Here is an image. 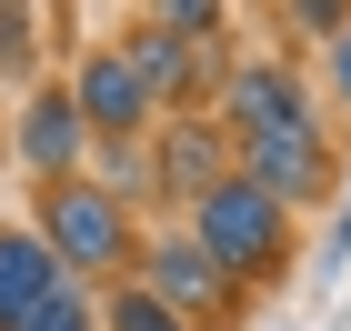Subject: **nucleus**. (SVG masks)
<instances>
[{
  "label": "nucleus",
  "instance_id": "obj_1",
  "mask_svg": "<svg viewBox=\"0 0 351 331\" xmlns=\"http://www.w3.org/2000/svg\"><path fill=\"white\" fill-rule=\"evenodd\" d=\"M191 241L211 251L221 281H271L281 271V251H291V211L251 181H211V191L191 201Z\"/></svg>",
  "mask_w": 351,
  "mask_h": 331
},
{
  "label": "nucleus",
  "instance_id": "obj_2",
  "mask_svg": "<svg viewBox=\"0 0 351 331\" xmlns=\"http://www.w3.org/2000/svg\"><path fill=\"white\" fill-rule=\"evenodd\" d=\"M40 241H51V261H81V271H121L131 261V221H121V201L90 191V181H60L51 211H40Z\"/></svg>",
  "mask_w": 351,
  "mask_h": 331
},
{
  "label": "nucleus",
  "instance_id": "obj_3",
  "mask_svg": "<svg viewBox=\"0 0 351 331\" xmlns=\"http://www.w3.org/2000/svg\"><path fill=\"white\" fill-rule=\"evenodd\" d=\"M241 161H251V191H271L281 211L291 201H311L331 181V161H322V131L301 121V131H271V140H241Z\"/></svg>",
  "mask_w": 351,
  "mask_h": 331
},
{
  "label": "nucleus",
  "instance_id": "obj_4",
  "mask_svg": "<svg viewBox=\"0 0 351 331\" xmlns=\"http://www.w3.org/2000/svg\"><path fill=\"white\" fill-rule=\"evenodd\" d=\"M311 110H301V81L281 71V60H251V71H231V131L241 140H271V131H301Z\"/></svg>",
  "mask_w": 351,
  "mask_h": 331
},
{
  "label": "nucleus",
  "instance_id": "obj_5",
  "mask_svg": "<svg viewBox=\"0 0 351 331\" xmlns=\"http://www.w3.org/2000/svg\"><path fill=\"white\" fill-rule=\"evenodd\" d=\"M60 291V261H51V241L40 231H0V331H21L30 311Z\"/></svg>",
  "mask_w": 351,
  "mask_h": 331
},
{
  "label": "nucleus",
  "instance_id": "obj_6",
  "mask_svg": "<svg viewBox=\"0 0 351 331\" xmlns=\"http://www.w3.org/2000/svg\"><path fill=\"white\" fill-rule=\"evenodd\" d=\"M71 110H81V131H131L141 110H151V90H141L131 51H101V60H90L81 90H71Z\"/></svg>",
  "mask_w": 351,
  "mask_h": 331
},
{
  "label": "nucleus",
  "instance_id": "obj_7",
  "mask_svg": "<svg viewBox=\"0 0 351 331\" xmlns=\"http://www.w3.org/2000/svg\"><path fill=\"white\" fill-rule=\"evenodd\" d=\"M141 271H151V302H161L171 321H181V311H201V302H221V271H211V251L191 241V231H181V241H161Z\"/></svg>",
  "mask_w": 351,
  "mask_h": 331
},
{
  "label": "nucleus",
  "instance_id": "obj_8",
  "mask_svg": "<svg viewBox=\"0 0 351 331\" xmlns=\"http://www.w3.org/2000/svg\"><path fill=\"white\" fill-rule=\"evenodd\" d=\"M81 140H90V131H81V110L60 101V90H40V101L21 110V161H30V171H71Z\"/></svg>",
  "mask_w": 351,
  "mask_h": 331
},
{
  "label": "nucleus",
  "instance_id": "obj_9",
  "mask_svg": "<svg viewBox=\"0 0 351 331\" xmlns=\"http://www.w3.org/2000/svg\"><path fill=\"white\" fill-rule=\"evenodd\" d=\"M161 171H171V191H181V201H201V191H211V121H181Z\"/></svg>",
  "mask_w": 351,
  "mask_h": 331
},
{
  "label": "nucleus",
  "instance_id": "obj_10",
  "mask_svg": "<svg viewBox=\"0 0 351 331\" xmlns=\"http://www.w3.org/2000/svg\"><path fill=\"white\" fill-rule=\"evenodd\" d=\"M110 331H191V321H171L151 291H121V302H110Z\"/></svg>",
  "mask_w": 351,
  "mask_h": 331
},
{
  "label": "nucleus",
  "instance_id": "obj_11",
  "mask_svg": "<svg viewBox=\"0 0 351 331\" xmlns=\"http://www.w3.org/2000/svg\"><path fill=\"white\" fill-rule=\"evenodd\" d=\"M21 331H90V311H81V291L60 281V291H51V302H40V311H30Z\"/></svg>",
  "mask_w": 351,
  "mask_h": 331
},
{
  "label": "nucleus",
  "instance_id": "obj_12",
  "mask_svg": "<svg viewBox=\"0 0 351 331\" xmlns=\"http://www.w3.org/2000/svg\"><path fill=\"white\" fill-rule=\"evenodd\" d=\"M0 60H30V10H0Z\"/></svg>",
  "mask_w": 351,
  "mask_h": 331
},
{
  "label": "nucleus",
  "instance_id": "obj_13",
  "mask_svg": "<svg viewBox=\"0 0 351 331\" xmlns=\"http://www.w3.org/2000/svg\"><path fill=\"white\" fill-rule=\"evenodd\" d=\"M341 101H351V30H341Z\"/></svg>",
  "mask_w": 351,
  "mask_h": 331
}]
</instances>
